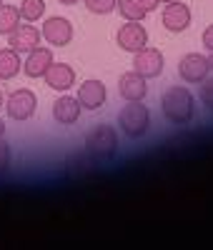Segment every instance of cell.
Wrapping results in <instances>:
<instances>
[{
  "label": "cell",
  "instance_id": "cell-15",
  "mask_svg": "<svg viewBox=\"0 0 213 250\" xmlns=\"http://www.w3.org/2000/svg\"><path fill=\"white\" fill-rule=\"evenodd\" d=\"M80 110H83V105L78 103V98L66 95V93L53 103V118L58 125H75L80 118Z\"/></svg>",
  "mask_w": 213,
  "mask_h": 250
},
{
  "label": "cell",
  "instance_id": "cell-1",
  "mask_svg": "<svg viewBox=\"0 0 213 250\" xmlns=\"http://www.w3.org/2000/svg\"><path fill=\"white\" fill-rule=\"evenodd\" d=\"M161 113L168 123L173 125H186L193 118V95L183 85L168 88L161 98Z\"/></svg>",
  "mask_w": 213,
  "mask_h": 250
},
{
  "label": "cell",
  "instance_id": "cell-21",
  "mask_svg": "<svg viewBox=\"0 0 213 250\" xmlns=\"http://www.w3.org/2000/svg\"><path fill=\"white\" fill-rule=\"evenodd\" d=\"M198 98H201V103H203L208 110H213V75H208V78L201 83V93H198Z\"/></svg>",
  "mask_w": 213,
  "mask_h": 250
},
{
  "label": "cell",
  "instance_id": "cell-26",
  "mask_svg": "<svg viewBox=\"0 0 213 250\" xmlns=\"http://www.w3.org/2000/svg\"><path fill=\"white\" fill-rule=\"evenodd\" d=\"M5 135V123H3V118H0V138Z\"/></svg>",
  "mask_w": 213,
  "mask_h": 250
},
{
  "label": "cell",
  "instance_id": "cell-19",
  "mask_svg": "<svg viewBox=\"0 0 213 250\" xmlns=\"http://www.w3.org/2000/svg\"><path fill=\"white\" fill-rule=\"evenodd\" d=\"M116 10L125 20H145V15H148V10L138 3V0H116Z\"/></svg>",
  "mask_w": 213,
  "mask_h": 250
},
{
  "label": "cell",
  "instance_id": "cell-11",
  "mask_svg": "<svg viewBox=\"0 0 213 250\" xmlns=\"http://www.w3.org/2000/svg\"><path fill=\"white\" fill-rule=\"evenodd\" d=\"M53 50L50 48H43V45H38L35 50H30L28 55H25V60H23V73H25V78H43L48 73V68L53 65Z\"/></svg>",
  "mask_w": 213,
  "mask_h": 250
},
{
  "label": "cell",
  "instance_id": "cell-12",
  "mask_svg": "<svg viewBox=\"0 0 213 250\" xmlns=\"http://www.w3.org/2000/svg\"><path fill=\"white\" fill-rule=\"evenodd\" d=\"M48 83V88H53L55 93H68L75 85V70L68 65V62H55L48 68V73L43 75Z\"/></svg>",
  "mask_w": 213,
  "mask_h": 250
},
{
  "label": "cell",
  "instance_id": "cell-13",
  "mask_svg": "<svg viewBox=\"0 0 213 250\" xmlns=\"http://www.w3.org/2000/svg\"><path fill=\"white\" fill-rule=\"evenodd\" d=\"M118 93L123 100L133 103V100H145L148 95V80L143 75H138L136 70L131 73H123L120 80H118Z\"/></svg>",
  "mask_w": 213,
  "mask_h": 250
},
{
  "label": "cell",
  "instance_id": "cell-27",
  "mask_svg": "<svg viewBox=\"0 0 213 250\" xmlns=\"http://www.w3.org/2000/svg\"><path fill=\"white\" fill-rule=\"evenodd\" d=\"M208 65H211V73H213V53H211V58H208Z\"/></svg>",
  "mask_w": 213,
  "mask_h": 250
},
{
  "label": "cell",
  "instance_id": "cell-18",
  "mask_svg": "<svg viewBox=\"0 0 213 250\" xmlns=\"http://www.w3.org/2000/svg\"><path fill=\"white\" fill-rule=\"evenodd\" d=\"M46 0H23V3L18 5L20 10V18L25 20V23H38V20H43V15H46Z\"/></svg>",
  "mask_w": 213,
  "mask_h": 250
},
{
  "label": "cell",
  "instance_id": "cell-30",
  "mask_svg": "<svg viewBox=\"0 0 213 250\" xmlns=\"http://www.w3.org/2000/svg\"><path fill=\"white\" fill-rule=\"evenodd\" d=\"M3 3H5V0H0V5H3Z\"/></svg>",
  "mask_w": 213,
  "mask_h": 250
},
{
  "label": "cell",
  "instance_id": "cell-20",
  "mask_svg": "<svg viewBox=\"0 0 213 250\" xmlns=\"http://www.w3.org/2000/svg\"><path fill=\"white\" fill-rule=\"evenodd\" d=\"M83 3L93 15H111L116 10V0H83Z\"/></svg>",
  "mask_w": 213,
  "mask_h": 250
},
{
  "label": "cell",
  "instance_id": "cell-17",
  "mask_svg": "<svg viewBox=\"0 0 213 250\" xmlns=\"http://www.w3.org/2000/svg\"><path fill=\"white\" fill-rule=\"evenodd\" d=\"M20 23H23V18H20L18 5H0V35H10Z\"/></svg>",
  "mask_w": 213,
  "mask_h": 250
},
{
  "label": "cell",
  "instance_id": "cell-28",
  "mask_svg": "<svg viewBox=\"0 0 213 250\" xmlns=\"http://www.w3.org/2000/svg\"><path fill=\"white\" fill-rule=\"evenodd\" d=\"M0 108H3V90H0Z\"/></svg>",
  "mask_w": 213,
  "mask_h": 250
},
{
  "label": "cell",
  "instance_id": "cell-9",
  "mask_svg": "<svg viewBox=\"0 0 213 250\" xmlns=\"http://www.w3.org/2000/svg\"><path fill=\"white\" fill-rule=\"evenodd\" d=\"M208 73H211L208 58H203L201 53H188L178 62V75L183 78V83H190V85L203 83L208 78Z\"/></svg>",
  "mask_w": 213,
  "mask_h": 250
},
{
  "label": "cell",
  "instance_id": "cell-10",
  "mask_svg": "<svg viewBox=\"0 0 213 250\" xmlns=\"http://www.w3.org/2000/svg\"><path fill=\"white\" fill-rule=\"evenodd\" d=\"M40 40H43V35H40V30L35 28V25H23L20 23L10 35H8V48H13L15 53H20V55H28L30 50H35L38 45H40Z\"/></svg>",
  "mask_w": 213,
  "mask_h": 250
},
{
  "label": "cell",
  "instance_id": "cell-16",
  "mask_svg": "<svg viewBox=\"0 0 213 250\" xmlns=\"http://www.w3.org/2000/svg\"><path fill=\"white\" fill-rule=\"evenodd\" d=\"M20 70H23V58L13 48L0 50V80H13Z\"/></svg>",
  "mask_w": 213,
  "mask_h": 250
},
{
  "label": "cell",
  "instance_id": "cell-2",
  "mask_svg": "<svg viewBox=\"0 0 213 250\" xmlns=\"http://www.w3.org/2000/svg\"><path fill=\"white\" fill-rule=\"evenodd\" d=\"M118 128L125 138H131V140H138L148 133V128H151V113H148V108L143 105V100H133V103H128V105L120 108Z\"/></svg>",
  "mask_w": 213,
  "mask_h": 250
},
{
  "label": "cell",
  "instance_id": "cell-5",
  "mask_svg": "<svg viewBox=\"0 0 213 250\" xmlns=\"http://www.w3.org/2000/svg\"><path fill=\"white\" fill-rule=\"evenodd\" d=\"M35 108H38V98L33 90L23 88V90H15L5 98V113L10 120H18V123H23V120H30L35 115Z\"/></svg>",
  "mask_w": 213,
  "mask_h": 250
},
{
  "label": "cell",
  "instance_id": "cell-7",
  "mask_svg": "<svg viewBox=\"0 0 213 250\" xmlns=\"http://www.w3.org/2000/svg\"><path fill=\"white\" fill-rule=\"evenodd\" d=\"M163 68H166V58H163L161 50L145 45L143 50L133 53V70H136L138 75H143L145 80L158 78V75L163 73Z\"/></svg>",
  "mask_w": 213,
  "mask_h": 250
},
{
  "label": "cell",
  "instance_id": "cell-29",
  "mask_svg": "<svg viewBox=\"0 0 213 250\" xmlns=\"http://www.w3.org/2000/svg\"><path fill=\"white\" fill-rule=\"evenodd\" d=\"M161 3H170V0H161Z\"/></svg>",
  "mask_w": 213,
  "mask_h": 250
},
{
  "label": "cell",
  "instance_id": "cell-24",
  "mask_svg": "<svg viewBox=\"0 0 213 250\" xmlns=\"http://www.w3.org/2000/svg\"><path fill=\"white\" fill-rule=\"evenodd\" d=\"M138 3H141V5H143L148 13H151V10H156V8L161 5V0H138Z\"/></svg>",
  "mask_w": 213,
  "mask_h": 250
},
{
  "label": "cell",
  "instance_id": "cell-22",
  "mask_svg": "<svg viewBox=\"0 0 213 250\" xmlns=\"http://www.w3.org/2000/svg\"><path fill=\"white\" fill-rule=\"evenodd\" d=\"M10 170V145L0 138V175H5Z\"/></svg>",
  "mask_w": 213,
  "mask_h": 250
},
{
  "label": "cell",
  "instance_id": "cell-3",
  "mask_svg": "<svg viewBox=\"0 0 213 250\" xmlns=\"http://www.w3.org/2000/svg\"><path fill=\"white\" fill-rule=\"evenodd\" d=\"M85 153H91L98 160H108L118 153V133L111 125H98L85 135Z\"/></svg>",
  "mask_w": 213,
  "mask_h": 250
},
{
  "label": "cell",
  "instance_id": "cell-4",
  "mask_svg": "<svg viewBox=\"0 0 213 250\" xmlns=\"http://www.w3.org/2000/svg\"><path fill=\"white\" fill-rule=\"evenodd\" d=\"M116 43L125 53H138L148 45V30L143 25V20H125V25L118 28Z\"/></svg>",
  "mask_w": 213,
  "mask_h": 250
},
{
  "label": "cell",
  "instance_id": "cell-25",
  "mask_svg": "<svg viewBox=\"0 0 213 250\" xmlns=\"http://www.w3.org/2000/svg\"><path fill=\"white\" fill-rule=\"evenodd\" d=\"M58 3H60V5H78L80 0H58Z\"/></svg>",
  "mask_w": 213,
  "mask_h": 250
},
{
  "label": "cell",
  "instance_id": "cell-8",
  "mask_svg": "<svg viewBox=\"0 0 213 250\" xmlns=\"http://www.w3.org/2000/svg\"><path fill=\"white\" fill-rule=\"evenodd\" d=\"M40 35H43V40H46L48 45L66 48L71 40H73V25H71L68 18H58L55 15V18H48L46 23H43Z\"/></svg>",
  "mask_w": 213,
  "mask_h": 250
},
{
  "label": "cell",
  "instance_id": "cell-6",
  "mask_svg": "<svg viewBox=\"0 0 213 250\" xmlns=\"http://www.w3.org/2000/svg\"><path fill=\"white\" fill-rule=\"evenodd\" d=\"M190 20H193V15H190V8L186 3H181V0H170V3L163 5V15H161V23L168 33H183L190 28Z\"/></svg>",
  "mask_w": 213,
  "mask_h": 250
},
{
  "label": "cell",
  "instance_id": "cell-23",
  "mask_svg": "<svg viewBox=\"0 0 213 250\" xmlns=\"http://www.w3.org/2000/svg\"><path fill=\"white\" fill-rule=\"evenodd\" d=\"M201 43H203V48L208 50V53H213V23L203 30V35H201Z\"/></svg>",
  "mask_w": 213,
  "mask_h": 250
},
{
  "label": "cell",
  "instance_id": "cell-14",
  "mask_svg": "<svg viewBox=\"0 0 213 250\" xmlns=\"http://www.w3.org/2000/svg\"><path fill=\"white\" fill-rule=\"evenodd\" d=\"M78 103L85 110H98L105 105V98H108V90L100 80H85L83 85L78 88Z\"/></svg>",
  "mask_w": 213,
  "mask_h": 250
}]
</instances>
